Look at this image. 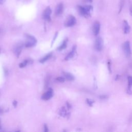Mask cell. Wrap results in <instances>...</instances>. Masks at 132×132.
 Here are the masks:
<instances>
[{"instance_id":"1","label":"cell","mask_w":132,"mask_h":132,"mask_svg":"<svg viewBox=\"0 0 132 132\" xmlns=\"http://www.w3.org/2000/svg\"><path fill=\"white\" fill-rule=\"evenodd\" d=\"M78 11L80 15L84 17H88L90 16V12L92 10V7L91 6H78Z\"/></svg>"},{"instance_id":"2","label":"cell","mask_w":132,"mask_h":132,"mask_svg":"<svg viewBox=\"0 0 132 132\" xmlns=\"http://www.w3.org/2000/svg\"><path fill=\"white\" fill-rule=\"evenodd\" d=\"M25 46L26 48H31L34 47L37 44V39L33 36L26 35V41Z\"/></svg>"},{"instance_id":"3","label":"cell","mask_w":132,"mask_h":132,"mask_svg":"<svg viewBox=\"0 0 132 132\" xmlns=\"http://www.w3.org/2000/svg\"><path fill=\"white\" fill-rule=\"evenodd\" d=\"M23 47V44L22 42H18L15 45H14L13 48V53L15 54L17 57L20 56L21 52L22 50V48Z\"/></svg>"},{"instance_id":"4","label":"cell","mask_w":132,"mask_h":132,"mask_svg":"<svg viewBox=\"0 0 132 132\" xmlns=\"http://www.w3.org/2000/svg\"><path fill=\"white\" fill-rule=\"evenodd\" d=\"M76 23V20L75 18L73 16L70 15L67 18L65 23V25L66 27H71L74 26L75 24Z\"/></svg>"},{"instance_id":"5","label":"cell","mask_w":132,"mask_h":132,"mask_svg":"<svg viewBox=\"0 0 132 132\" xmlns=\"http://www.w3.org/2000/svg\"><path fill=\"white\" fill-rule=\"evenodd\" d=\"M103 47V41L101 37L98 38L95 41L94 47L95 49L98 51H101Z\"/></svg>"},{"instance_id":"6","label":"cell","mask_w":132,"mask_h":132,"mask_svg":"<svg viewBox=\"0 0 132 132\" xmlns=\"http://www.w3.org/2000/svg\"><path fill=\"white\" fill-rule=\"evenodd\" d=\"M123 49L125 54L127 57H130L131 55L132 52L129 41H126L124 43L123 45Z\"/></svg>"},{"instance_id":"7","label":"cell","mask_w":132,"mask_h":132,"mask_svg":"<svg viewBox=\"0 0 132 132\" xmlns=\"http://www.w3.org/2000/svg\"><path fill=\"white\" fill-rule=\"evenodd\" d=\"M53 94V91L51 88H49L48 91H47L42 95V99L44 100H49L52 97Z\"/></svg>"},{"instance_id":"8","label":"cell","mask_w":132,"mask_h":132,"mask_svg":"<svg viewBox=\"0 0 132 132\" xmlns=\"http://www.w3.org/2000/svg\"><path fill=\"white\" fill-rule=\"evenodd\" d=\"M52 13V10L50 7H48L45 9L44 11V13H43V17L44 18L48 21H50L51 19V14Z\"/></svg>"},{"instance_id":"9","label":"cell","mask_w":132,"mask_h":132,"mask_svg":"<svg viewBox=\"0 0 132 132\" xmlns=\"http://www.w3.org/2000/svg\"><path fill=\"white\" fill-rule=\"evenodd\" d=\"M100 30V24L99 22H96L93 26V32L95 36H97L99 34Z\"/></svg>"},{"instance_id":"10","label":"cell","mask_w":132,"mask_h":132,"mask_svg":"<svg viewBox=\"0 0 132 132\" xmlns=\"http://www.w3.org/2000/svg\"><path fill=\"white\" fill-rule=\"evenodd\" d=\"M63 6L62 3H60L57 6L55 9V15L56 16H59L61 15L63 12Z\"/></svg>"},{"instance_id":"11","label":"cell","mask_w":132,"mask_h":132,"mask_svg":"<svg viewBox=\"0 0 132 132\" xmlns=\"http://www.w3.org/2000/svg\"><path fill=\"white\" fill-rule=\"evenodd\" d=\"M75 50H76V46H74L72 51H71L66 57L65 60H69L73 57V56H74V54H75Z\"/></svg>"},{"instance_id":"12","label":"cell","mask_w":132,"mask_h":132,"mask_svg":"<svg viewBox=\"0 0 132 132\" xmlns=\"http://www.w3.org/2000/svg\"><path fill=\"white\" fill-rule=\"evenodd\" d=\"M123 30L125 34H128L130 31V27L126 21H123Z\"/></svg>"},{"instance_id":"13","label":"cell","mask_w":132,"mask_h":132,"mask_svg":"<svg viewBox=\"0 0 132 132\" xmlns=\"http://www.w3.org/2000/svg\"><path fill=\"white\" fill-rule=\"evenodd\" d=\"M63 75L64 76H65V78L67 81H72L74 80V77L72 74L68 72H64Z\"/></svg>"},{"instance_id":"14","label":"cell","mask_w":132,"mask_h":132,"mask_svg":"<svg viewBox=\"0 0 132 132\" xmlns=\"http://www.w3.org/2000/svg\"><path fill=\"white\" fill-rule=\"evenodd\" d=\"M51 56H52V54L51 53H50V54L47 55L44 57L43 58H42L40 60H39V62L41 63H44L47 61V60H48V59L50 58L51 57Z\"/></svg>"},{"instance_id":"15","label":"cell","mask_w":132,"mask_h":132,"mask_svg":"<svg viewBox=\"0 0 132 132\" xmlns=\"http://www.w3.org/2000/svg\"><path fill=\"white\" fill-rule=\"evenodd\" d=\"M67 39H66L65 40L63 41V44L58 48V50L60 51L63 50L67 48Z\"/></svg>"},{"instance_id":"16","label":"cell","mask_w":132,"mask_h":132,"mask_svg":"<svg viewBox=\"0 0 132 132\" xmlns=\"http://www.w3.org/2000/svg\"><path fill=\"white\" fill-rule=\"evenodd\" d=\"M28 63V60H24V61L22 63H21L19 64V67L20 68H24L25 67L26 65H27V64Z\"/></svg>"},{"instance_id":"17","label":"cell","mask_w":132,"mask_h":132,"mask_svg":"<svg viewBox=\"0 0 132 132\" xmlns=\"http://www.w3.org/2000/svg\"><path fill=\"white\" fill-rule=\"evenodd\" d=\"M128 88L130 89L131 86H132V77L129 76L128 77Z\"/></svg>"},{"instance_id":"18","label":"cell","mask_w":132,"mask_h":132,"mask_svg":"<svg viewBox=\"0 0 132 132\" xmlns=\"http://www.w3.org/2000/svg\"><path fill=\"white\" fill-rule=\"evenodd\" d=\"M56 81H57L59 82H62V83H63V82L65 81V78L63 77H58L57 78H56Z\"/></svg>"},{"instance_id":"19","label":"cell","mask_w":132,"mask_h":132,"mask_svg":"<svg viewBox=\"0 0 132 132\" xmlns=\"http://www.w3.org/2000/svg\"><path fill=\"white\" fill-rule=\"evenodd\" d=\"M87 102L88 103V104H89L90 106H92V104H93V102H92V101L90 100H89V99H87Z\"/></svg>"},{"instance_id":"20","label":"cell","mask_w":132,"mask_h":132,"mask_svg":"<svg viewBox=\"0 0 132 132\" xmlns=\"http://www.w3.org/2000/svg\"><path fill=\"white\" fill-rule=\"evenodd\" d=\"M48 131V126H47V125H44V132H47Z\"/></svg>"},{"instance_id":"21","label":"cell","mask_w":132,"mask_h":132,"mask_svg":"<svg viewBox=\"0 0 132 132\" xmlns=\"http://www.w3.org/2000/svg\"><path fill=\"white\" fill-rule=\"evenodd\" d=\"M108 69H109V70L110 72L111 71V69H110V62L109 60V62L108 63Z\"/></svg>"},{"instance_id":"22","label":"cell","mask_w":132,"mask_h":132,"mask_svg":"<svg viewBox=\"0 0 132 132\" xmlns=\"http://www.w3.org/2000/svg\"><path fill=\"white\" fill-rule=\"evenodd\" d=\"M6 0H0V4H4Z\"/></svg>"},{"instance_id":"23","label":"cell","mask_w":132,"mask_h":132,"mask_svg":"<svg viewBox=\"0 0 132 132\" xmlns=\"http://www.w3.org/2000/svg\"><path fill=\"white\" fill-rule=\"evenodd\" d=\"M13 105L14 106H16L17 105V102L16 101H13Z\"/></svg>"},{"instance_id":"24","label":"cell","mask_w":132,"mask_h":132,"mask_svg":"<svg viewBox=\"0 0 132 132\" xmlns=\"http://www.w3.org/2000/svg\"><path fill=\"white\" fill-rule=\"evenodd\" d=\"M2 112H3V110H2L1 108H0V113H2Z\"/></svg>"},{"instance_id":"25","label":"cell","mask_w":132,"mask_h":132,"mask_svg":"<svg viewBox=\"0 0 132 132\" xmlns=\"http://www.w3.org/2000/svg\"><path fill=\"white\" fill-rule=\"evenodd\" d=\"M0 129H1V120H0Z\"/></svg>"},{"instance_id":"26","label":"cell","mask_w":132,"mask_h":132,"mask_svg":"<svg viewBox=\"0 0 132 132\" xmlns=\"http://www.w3.org/2000/svg\"><path fill=\"white\" fill-rule=\"evenodd\" d=\"M88 1H89V2H92V0H87Z\"/></svg>"},{"instance_id":"27","label":"cell","mask_w":132,"mask_h":132,"mask_svg":"<svg viewBox=\"0 0 132 132\" xmlns=\"http://www.w3.org/2000/svg\"><path fill=\"white\" fill-rule=\"evenodd\" d=\"M0 52H1V49H0Z\"/></svg>"}]
</instances>
